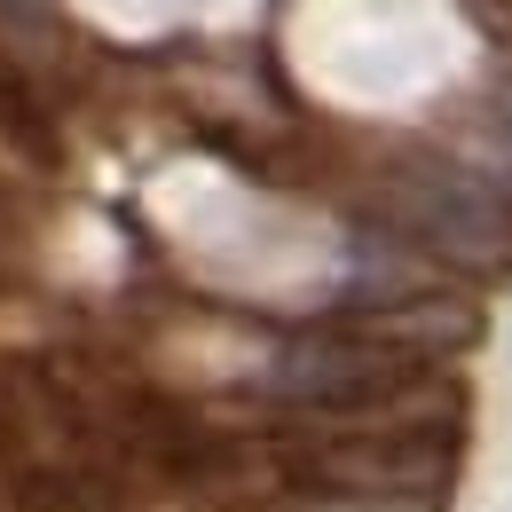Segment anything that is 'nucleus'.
<instances>
[{
  "label": "nucleus",
  "instance_id": "obj_5",
  "mask_svg": "<svg viewBox=\"0 0 512 512\" xmlns=\"http://www.w3.org/2000/svg\"><path fill=\"white\" fill-rule=\"evenodd\" d=\"M276 512H442V497H371V489H300L276 497Z\"/></svg>",
  "mask_w": 512,
  "mask_h": 512
},
{
  "label": "nucleus",
  "instance_id": "obj_3",
  "mask_svg": "<svg viewBox=\"0 0 512 512\" xmlns=\"http://www.w3.org/2000/svg\"><path fill=\"white\" fill-rule=\"evenodd\" d=\"M300 489H371V497H442L457 473V434L442 426H379L347 418L316 442L284 449Z\"/></svg>",
  "mask_w": 512,
  "mask_h": 512
},
{
  "label": "nucleus",
  "instance_id": "obj_1",
  "mask_svg": "<svg viewBox=\"0 0 512 512\" xmlns=\"http://www.w3.org/2000/svg\"><path fill=\"white\" fill-rule=\"evenodd\" d=\"M379 213L442 268L497 276L512 260V190L481 166H394L379 182Z\"/></svg>",
  "mask_w": 512,
  "mask_h": 512
},
{
  "label": "nucleus",
  "instance_id": "obj_6",
  "mask_svg": "<svg viewBox=\"0 0 512 512\" xmlns=\"http://www.w3.org/2000/svg\"><path fill=\"white\" fill-rule=\"evenodd\" d=\"M497 111H505V127H512V79H505V95H497Z\"/></svg>",
  "mask_w": 512,
  "mask_h": 512
},
{
  "label": "nucleus",
  "instance_id": "obj_4",
  "mask_svg": "<svg viewBox=\"0 0 512 512\" xmlns=\"http://www.w3.org/2000/svg\"><path fill=\"white\" fill-rule=\"evenodd\" d=\"M355 331H371L386 347H410V355H426V363H442V355H465L473 339H481V308L473 300H457V292H410V300H386V308H363Z\"/></svg>",
  "mask_w": 512,
  "mask_h": 512
},
{
  "label": "nucleus",
  "instance_id": "obj_2",
  "mask_svg": "<svg viewBox=\"0 0 512 512\" xmlns=\"http://www.w3.org/2000/svg\"><path fill=\"white\" fill-rule=\"evenodd\" d=\"M434 371L426 355L410 347H386L371 331H331V339H284L268 363H260V394L284 402V410H308V418H355V410H379L402 386H418Z\"/></svg>",
  "mask_w": 512,
  "mask_h": 512
}]
</instances>
